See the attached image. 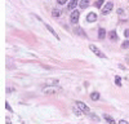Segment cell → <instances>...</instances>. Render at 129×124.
Wrapping results in <instances>:
<instances>
[{
	"mask_svg": "<svg viewBox=\"0 0 129 124\" xmlns=\"http://www.w3.org/2000/svg\"><path fill=\"white\" fill-rule=\"evenodd\" d=\"M124 35H125V38H129V29L124 31Z\"/></svg>",
	"mask_w": 129,
	"mask_h": 124,
	"instance_id": "obj_19",
	"label": "cell"
},
{
	"mask_svg": "<svg viewBox=\"0 0 129 124\" xmlns=\"http://www.w3.org/2000/svg\"><path fill=\"white\" fill-rule=\"evenodd\" d=\"M79 16H80L79 10H72V13H71V16H70V21H71V23H78V21H79Z\"/></svg>",
	"mask_w": 129,
	"mask_h": 124,
	"instance_id": "obj_2",
	"label": "cell"
},
{
	"mask_svg": "<svg viewBox=\"0 0 129 124\" xmlns=\"http://www.w3.org/2000/svg\"><path fill=\"white\" fill-rule=\"evenodd\" d=\"M92 119H94V120H100V118H98V116H94V115H92Z\"/></svg>",
	"mask_w": 129,
	"mask_h": 124,
	"instance_id": "obj_22",
	"label": "cell"
},
{
	"mask_svg": "<svg viewBox=\"0 0 129 124\" xmlns=\"http://www.w3.org/2000/svg\"><path fill=\"white\" fill-rule=\"evenodd\" d=\"M103 3H105V0H97V3H96V7L97 8H101L103 5Z\"/></svg>",
	"mask_w": 129,
	"mask_h": 124,
	"instance_id": "obj_16",
	"label": "cell"
},
{
	"mask_svg": "<svg viewBox=\"0 0 129 124\" xmlns=\"http://www.w3.org/2000/svg\"><path fill=\"white\" fill-rule=\"evenodd\" d=\"M7 124H10V120H9V118H7Z\"/></svg>",
	"mask_w": 129,
	"mask_h": 124,
	"instance_id": "obj_24",
	"label": "cell"
},
{
	"mask_svg": "<svg viewBox=\"0 0 129 124\" xmlns=\"http://www.w3.org/2000/svg\"><path fill=\"white\" fill-rule=\"evenodd\" d=\"M98 38H100V39H105V38H106V30L105 29H100V30H98Z\"/></svg>",
	"mask_w": 129,
	"mask_h": 124,
	"instance_id": "obj_8",
	"label": "cell"
},
{
	"mask_svg": "<svg viewBox=\"0 0 129 124\" xmlns=\"http://www.w3.org/2000/svg\"><path fill=\"white\" fill-rule=\"evenodd\" d=\"M89 7V0H81L80 1V8L81 9H85V8Z\"/></svg>",
	"mask_w": 129,
	"mask_h": 124,
	"instance_id": "obj_9",
	"label": "cell"
},
{
	"mask_svg": "<svg viewBox=\"0 0 129 124\" xmlns=\"http://www.w3.org/2000/svg\"><path fill=\"white\" fill-rule=\"evenodd\" d=\"M117 13H119V14H121V13H123V9H121V8H120V9H117Z\"/></svg>",
	"mask_w": 129,
	"mask_h": 124,
	"instance_id": "obj_23",
	"label": "cell"
},
{
	"mask_svg": "<svg viewBox=\"0 0 129 124\" xmlns=\"http://www.w3.org/2000/svg\"><path fill=\"white\" fill-rule=\"evenodd\" d=\"M76 106L80 107L83 112H89V107H88L84 102H81V101H76Z\"/></svg>",
	"mask_w": 129,
	"mask_h": 124,
	"instance_id": "obj_4",
	"label": "cell"
},
{
	"mask_svg": "<svg viewBox=\"0 0 129 124\" xmlns=\"http://www.w3.org/2000/svg\"><path fill=\"white\" fill-rule=\"evenodd\" d=\"M45 27H46V29H48V30H49V31H50V34H52V35H54V38H56V39H57V40H59V36H58V35H57V34H56V31H54V30H53V29H52V27H50V26H49V25H45Z\"/></svg>",
	"mask_w": 129,
	"mask_h": 124,
	"instance_id": "obj_10",
	"label": "cell"
},
{
	"mask_svg": "<svg viewBox=\"0 0 129 124\" xmlns=\"http://www.w3.org/2000/svg\"><path fill=\"white\" fill-rule=\"evenodd\" d=\"M61 14H62V12L59 9H54L53 12H52V16H53V17H59Z\"/></svg>",
	"mask_w": 129,
	"mask_h": 124,
	"instance_id": "obj_13",
	"label": "cell"
},
{
	"mask_svg": "<svg viewBox=\"0 0 129 124\" xmlns=\"http://www.w3.org/2000/svg\"><path fill=\"white\" fill-rule=\"evenodd\" d=\"M119 124H128V122H127V120H120Z\"/></svg>",
	"mask_w": 129,
	"mask_h": 124,
	"instance_id": "obj_21",
	"label": "cell"
},
{
	"mask_svg": "<svg viewBox=\"0 0 129 124\" xmlns=\"http://www.w3.org/2000/svg\"><path fill=\"white\" fill-rule=\"evenodd\" d=\"M89 48H90V51H92L94 54H97L98 57H101V58H106V54H105V53H102V52H101V51H100V49H98L96 45L90 44V45H89Z\"/></svg>",
	"mask_w": 129,
	"mask_h": 124,
	"instance_id": "obj_1",
	"label": "cell"
},
{
	"mask_svg": "<svg viewBox=\"0 0 129 124\" xmlns=\"http://www.w3.org/2000/svg\"><path fill=\"white\" fill-rule=\"evenodd\" d=\"M87 21H88V22H94V21H97V14H96L94 12H90L89 14L87 16Z\"/></svg>",
	"mask_w": 129,
	"mask_h": 124,
	"instance_id": "obj_5",
	"label": "cell"
},
{
	"mask_svg": "<svg viewBox=\"0 0 129 124\" xmlns=\"http://www.w3.org/2000/svg\"><path fill=\"white\" fill-rule=\"evenodd\" d=\"M5 109H7V110H9V111H12V107L9 106V103H7V105H5Z\"/></svg>",
	"mask_w": 129,
	"mask_h": 124,
	"instance_id": "obj_20",
	"label": "cell"
},
{
	"mask_svg": "<svg viewBox=\"0 0 129 124\" xmlns=\"http://www.w3.org/2000/svg\"><path fill=\"white\" fill-rule=\"evenodd\" d=\"M103 119H105L108 124H116V122H115V120L112 119V118L110 116V115H107V114H103Z\"/></svg>",
	"mask_w": 129,
	"mask_h": 124,
	"instance_id": "obj_6",
	"label": "cell"
},
{
	"mask_svg": "<svg viewBox=\"0 0 129 124\" xmlns=\"http://www.w3.org/2000/svg\"><path fill=\"white\" fill-rule=\"evenodd\" d=\"M54 92H56L54 88H44V93H49L50 94V93H54Z\"/></svg>",
	"mask_w": 129,
	"mask_h": 124,
	"instance_id": "obj_14",
	"label": "cell"
},
{
	"mask_svg": "<svg viewBox=\"0 0 129 124\" xmlns=\"http://www.w3.org/2000/svg\"><path fill=\"white\" fill-rule=\"evenodd\" d=\"M121 47L123 48H129V40H125L124 43L121 44Z\"/></svg>",
	"mask_w": 129,
	"mask_h": 124,
	"instance_id": "obj_17",
	"label": "cell"
},
{
	"mask_svg": "<svg viewBox=\"0 0 129 124\" xmlns=\"http://www.w3.org/2000/svg\"><path fill=\"white\" fill-rule=\"evenodd\" d=\"M76 5H78V0H71V1L68 3V9L74 10L76 8Z\"/></svg>",
	"mask_w": 129,
	"mask_h": 124,
	"instance_id": "obj_7",
	"label": "cell"
},
{
	"mask_svg": "<svg viewBox=\"0 0 129 124\" xmlns=\"http://www.w3.org/2000/svg\"><path fill=\"white\" fill-rule=\"evenodd\" d=\"M115 83H116L117 87H120V85H121V78H120V76H116V78H115Z\"/></svg>",
	"mask_w": 129,
	"mask_h": 124,
	"instance_id": "obj_15",
	"label": "cell"
},
{
	"mask_svg": "<svg viewBox=\"0 0 129 124\" xmlns=\"http://www.w3.org/2000/svg\"><path fill=\"white\" fill-rule=\"evenodd\" d=\"M108 38H110V39H111L112 41H115V40L117 39V34H116V31H110Z\"/></svg>",
	"mask_w": 129,
	"mask_h": 124,
	"instance_id": "obj_11",
	"label": "cell"
},
{
	"mask_svg": "<svg viewBox=\"0 0 129 124\" xmlns=\"http://www.w3.org/2000/svg\"><path fill=\"white\" fill-rule=\"evenodd\" d=\"M90 98H92L93 101H97V100H100V93H98V92H93L92 94H90Z\"/></svg>",
	"mask_w": 129,
	"mask_h": 124,
	"instance_id": "obj_12",
	"label": "cell"
},
{
	"mask_svg": "<svg viewBox=\"0 0 129 124\" xmlns=\"http://www.w3.org/2000/svg\"><path fill=\"white\" fill-rule=\"evenodd\" d=\"M57 1H58V4H61V5H63L66 1H67V0H57Z\"/></svg>",
	"mask_w": 129,
	"mask_h": 124,
	"instance_id": "obj_18",
	"label": "cell"
},
{
	"mask_svg": "<svg viewBox=\"0 0 129 124\" xmlns=\"http://www.w3.org/2000/svg\"><path fill=\"white\" fill-rule=\"evenodd\" d=\"M112 7H114V4H112L111 1L106 3V5L102 8V14H107V13H110V10L112 9Z\"/></svg>",
	"mask_w": 129,
	"mask_h": 124,
	"instance_id": "obj_3",
	"label": "cell"
}]
</instances>
